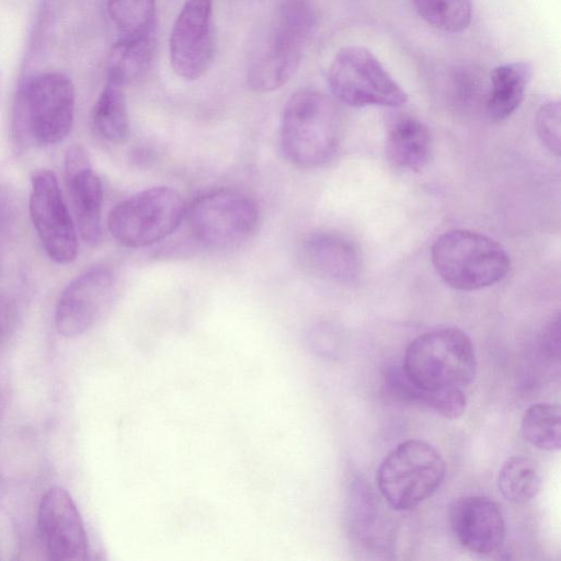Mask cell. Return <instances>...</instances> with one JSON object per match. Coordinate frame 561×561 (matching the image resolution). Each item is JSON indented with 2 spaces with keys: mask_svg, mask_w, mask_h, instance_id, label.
<instances>
[{
  "mask_svg": "<svg viewBox=\"0 0 561 561\" xmlns=\"http://www.w3.org/2000/svg\"><path fill=\"white\" fill-rule=\"evenodd\" d=\"M92 121L96 133L103 139L113 144H122L127 140L129 118L124 87L106 81L95 102Z\"/></svg>",
  "mask_w": 561,
  "mask_h": 561,
  "instance_id": "obj_20",
  "label": "cell"
},
{
  "mask_svg": "<svg viewBox=\"0 0 561 561\" xmlns=\"http://www.w3.org/2000/svg\"><path fill=\"white\" fill-rule=\"evenodd\" d=\"M5 493H7V484H5L4 479L0 474V502L3 500Z\"/></svg>",
  "mask_w": 561,
  "mask_h": 561,
  "instance_id": "obj_28",
  "label": "cell"
},
{
  "mask_svg": "<svg viewBox=\"0 0 561 561\" xmlns=\"http://www.w3.org/2000/svg\"><path fill=\"white\" fill-rule=\"evenodd\" d=\"M3 404V394H2V389H1V386H0V409Z\"/></svg>",
  "mask_w": 561,
  "mask_h": 561,
  "instance_id": "obj_29",
  "label": "cell"
},
{
  "mask_svg": "<svg viewBox=\"0 0 561 561\" xmlns=\"http://www.w3.org/2000/svg\"><path fill=\"white\" fill-rule=\"evenodd\" d=\"M311 0H279L252 45L248 83L256 92H272L297 71L304 50L317 25Z\"/></svg>",
  "mask_w": 561,
  "mask_h": 561,
  "instance_id": "obj_1",
  "label": "cell"
},
{
  "mask_svg": "<svg viewBox=\"0 0 561 561\" xmlns=\"http://www.w3.org/2000/svg\"><path fill=\"white\" fill-rule=\"evenodd\" d=\"M432 138L428 128L411 116L397 117L389 126L386 151L396 165L419 172L428 162Z\"/></svg>",
  "mask_w": 561,
  "mask_h": 561,
  "instance_id": "obj_17",
  "label": "cell"
},
{
  "mask_svg": "<svg viewBox=\"0 0 561 561\" xmlns=\"http://www.w3.org/2000/svg\"><path fill=\"white\" fill-rule=\"evenodd\" d=\"M419 15L433 27L460 33L471 23V0H413Z\"/></svg>",
  "mask_w": 561,
  "mask_h": 561,
  "instance_id": "obj_25",
  "label": "cell"
},
{
  "mask_svg": "<svg viewBox=\"0 0 561 561\" xmlns=\"http://www.w3.org/2000/svg\"><path fill=\"white\" fill-rule=\"evenodd\" d=\"M11 313L8 306L0 302V343L5 337L10 328Z\"/></svg>",
  "mask_w": 561,
  "mask_h": 561,
  "instance_id": "obj_27",
  "label": "cell"
},
{
  "mask_svg": "<svg viewBox=\"0 0 561 561\" xmlns=\"http://www.w3.org/2000/svg\"><path fill=\"white\" fill-rule=\"evenodd\" d=\"M186 214L181 195L168 186H153L125 198L111 210L107 228L123 247L154 244L178 229Z\"/></svg>",
  "mask_w": 561,
  "mask_h": 561,
  "instance_id": "obj_7",
  "label": "cell"
},
{
  "mask_svg": "<svg viewBox=\"0 0 561 561\" xmlns=\"http://www.w3.org/2000/svg\"><path fill=\"white\" fill-rule=\"evenodd\" d=\"M153 54V37L118 39L107 61V80L122 87L139 79L148 69Z\"/></svg>",
  "mask_w": 561,
  "mask_h": 561,
  "instance_id": "obj_21",
  "label": "cell"
},
{
  "mask_svg": "<svg viewBox=\"0 0 561 561\" xmlns=\"http://www.w3.org/2000/svg\"><path fill=\"white\" fill-rule=\"evenodd\" d=\"M497 485L502 495L514 503H525L539 491L540 476L534 460L524 456H513L502 465Z\"/></svg>",
  "mask_w": 561,
  "mask_h": 561,
  "instance_id": "obj_24",
  "label": "cell"
},
{
  "mask_svg": "<svg viewBox=\"0 0 561 561\" xmlns=\"http://www.w3.org/2000/svg\"><path fill=\"white\" fill-rule=\"evenodd\" d=\"M328 84L340 102L354 107H400L408 94L381 65L362 46L341 48L328 70Z\"/></svg>",
  "mask_w": 561,
  "mask_h": 561,
  "instance_id": "obj_9",
  "label": "cell"
},
{
  "mask_svg": "<svg viewBox=\"0 0 561 561\" xmlns=\"http://www.w3.org/2000/svg\"><path fill=\"white\" fill-rule=\"evenodd\" d=\"M431 257L444 283L466 291L501 282L511 266L510 256L499 242L466 229L440 234L432 245Z\"/></svg>",
  "mask_w": 561,
  "mask_h": 561,
  "instance_id": "obj_4",
  "label": "cell"
},
{
  "mask_svg": "<svg viewBox=\"0 0 561 561\" xmlns=\"http://www.w3.org/2000/svg\"><path fill=\"white\" fill-rule=\"evenodd\" d=\"M560 408L550 403L530 405L523 414V437L534 447L554 451L561 445Z\"/></svg>",
  "mask_w": 561,
  "mask_h": 561,
  "instance_id": "obj_23",
  "label": "cell"
},
{
  "mask_svg": "<svg viewBox=\"0 0 561 561\" xmlns=\"http://www.w3.org/2000/svg\"><path fill=\"white\" fill-rule=\"evenodd\" d=\"M342 119L328 95L310 89L295 92L286 102L279 125L284 157L301 169L327 164L339 150Z\"/></svg>",
  "mask_w": 561,
  "mask_h": 561,
  "instance_id": "obj_2",
  "label": "cell"
},
{
  "mask_svg": "<svg viewBox=\"0 0 561 561\" xmlns=\"http://www.w3.org/2000/svg\"><path fill=\"white\" fill-rule=\"evenodd\" d=\"M560 102L542 104L536 114V129L542 144L553 153H560Z\"/></svg>",
  "mask_w": 561,
  "mask_h": 561,
  "instance_id": "obj_26",
  "label": "cell"
},
{
  "mask_svg": "<svg viewBox=\"0 0 561 561\" xmlns=\"http://www.w3.org/2000/svg\"><path fill=\"white\" fill-rule=\"evenodd\" d=\"M76 94L71 80L60 72L31 79L19 93L13 118V138L19 147L54 145L71 130Z\"/></svg>",
  "mask_w": 561,
  "mask_h": 561,
  "instance_id": "obj_3",
  "label": "cell"
},
{
  "mask_svg": "<svg viewBox=\"0 0 561 561\" xmlns=\"http://www.w3.org/2000/svg\"><path fill=\"white\" fill-rule=\"evenodd\" d=\"M401 368L422 388L461 389L476 377L477 357L466 332L454 327L439 328L410 342Z\"/></svg>",
  "mask_w": 561,
  "mask_h": 561,
  "instance_id": "obj_5",
  "label": "cell"
},
{
  "mask_svg": "<svg viewBox=\"0 0 561 561\" xmlns=\"http://www.w3.org/2000/svg\"><path fill=\"white\" fill-rule=\"evenodd\" d=\"M192 234L213 249L236 248L255 232L260 211L247 193L228 187L207 191L186 209Z\"/></svg>",
  "mask_w": 561,
  "mask_h": 561,
  "instance_id": "obj_8",
  "label": "cell"
},
{
  "mask_svg": "<svg viewBox=\"0 0 561 561\" xmlns=\"http://www.w3.org/2000/svg\"><path fill=\"white\" fill-rule=\"evenodd\" d=\"M533 72V66L527 61L504 64L492 70L485 100V112L490 119L502 121L516 111Z\"/></svg>",
  "mask_w": 561,
  "mask_h": 561,
  "instance_id": "obj_18",
  "label": "cell"
},
{
  "mask_svg": "<svg viewBox=\"0 0 561 561\" xmlns=\"http://www.w3.org/2000/svg\"><path fill=\"white\" fill-rule=\"evenodd\" d=\"M301 253L306 264L325 279L347 284L359 274L358 250L341 236L330 232L312 233L304 240Z\"/></svg>",
  "mask_w": 561,
  "mask_h": 561,
  "instance_id": "obj_15",
  "label": "cell"
},
{
  "mask_svg": "<svg viewBox=\"0 0 561 561\" xmlns=\"http://www.w3.org/2000/svg\"><path fill=\"white\" fill-rule=\"evenodd\" d=\"M213 0H187L170 34V64L185 80H196L214 56Z\"/></svg>",
  "mask_w": 561,
  "mask_h": 561,
  "instance_id": "obj_11",
  "label": "cell"
},
{
  "mask_svg": "<svg viewBox=\"0 0 561 561\" xmlns=\"http://www.w3.org/2000/svg\"><path fill=\"white\" fill-rule=\"evenodd\" d=\"M446 474L445 460L430 443L411 438L398 444L380 462L378 490L396 511H407L431 497Z\"/></svg>",
  "mask_w": 561,
  "mask_h": 561,
  "instance_id": "obj_6",
  "label": "cell"
},
{
  "mask_svg": "<svg viewBox=\"0 0 561 561\" xmlns=\"http://www.w3.org/2000/svg\"><path fill=\"white\" fill-rule=\"evenodd\" d=\"M110 19L118 39H141L152 36L156 0H107Z\"/></svg>",
  "mask_w": 561,
  "mask_h": 561,
  "instance_id": "obj_22",
  "label": "cell"
},
{
  "mask_svg": "<svg viewBox=\"0 0 561 561\" xmlns=\"http://www.w3.org/2000/svg\"><path fill=\"white\" fill-rule=\"evenodd\" d=\"M449 525L456 540L468 551L490 554L505 539V520L497 503L482 495H466L449 506Z\"/></svg>",
  "mask_w": 561,
  "mask_h": 561,
  "instance_id": "obj_14",
  "label": "cell"
},
{
  "mask_svg": "<svg viewBox=\"0 0 561 561\" xmlns=\"http://www.w3.org/2000/svg\"><path fill=\"white\" fill-rule=\"evenodd\" d=\"M388 380L394 394L405 401L424 405L443 417L454 420L466 410L467 400L460 388H422L407 377L401 366L389 373Z\"/></svg>",
  "mask_w": 561,
  "mask_h": 561,
  "instance_id": "obj_19",
  "label": "cell"
},
{
  "mask_svg": "<svg viewBox=\"0 0 561 561\" xmlns=\"http://www.w3.org/2000/svg\"><path fill=\"white\" fill-rule=\"evenodd\" d=\"M65 175L79 232L87 243L96 244L102 239L101 179L90 165Z\"/></svg>",
  "mask_w": 561,
  "mask_h": 561,
  "instance_id": "obj_16",
  "label": "cell"
},
{
  "mask_svg": "<svg viewBox=\"0 0 561 561\" xmlns=\"http://www.w3.org/2000/svg\"><path fill=\"white\" fill-rule=\"evenodd\" d=\"M38 528L51 560L83 561L88 556V538L77 505L61 486H53L38 506Z\"/></svg>",
  "mask_w": 561,
  "mask_h": 561,
  "instance_id": "obj_13",
  "label": "cell"
},
{
  "mask_svg": "<svg viewBox=\"0 0 561 561\" xmlns=\"http://www.w3.org/2000/svg\"><path fill=\"white\" fill-rule=\"evenodd\" d=\"M30 214L50 260L59 264L72 262L78 254L77 230L58 180L48 169L37 170L32 175Z\"/></svg>",
  "mask_w": 561,
  "mask_h": 561,
  "instance_id": "obj_10",
  "label": "cell"
},
{
  "mask_svg": "<svg viewBox=\"0 0 561 561\" xmlns=\"http://www.w3.org/2000/svg\"><path fill=\"white\" fill-rule=\"evenodd\" d=\"M114 285L112 271L104 265L87 268L60 294L55 310V327L66 337L87 332L100 318Z\"/></svg>",
  "mask_w": 561,
  "mask_h": 561,
  "instance_id": "obj_12",
  "label": "cell"
}]
</instances>
